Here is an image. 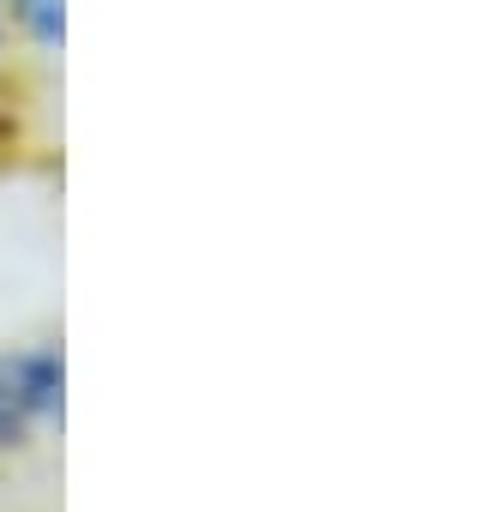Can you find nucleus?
Instances as JSON below:
<instances>
[{"label":"nucleus","mask_w":494,"mask_h":512,"mask_svg":"<svg viewBox=\"0 0 494 512\" xmlns=\"http://www.w3.org/2000/svg\"><path fill=\"white\" fill-rule=\"evenodd\" d=\"M67 422V344L25 338L0 350V458H25Z\"/></svg>","instance_id":"obj_1"},{"label":"nucleus","mask_w":494,"mask_h":512,"mask_svg":"<svg viewBox=\"0 0 494 512\" xmlns=\"http://www.w3.org/2000/svg\"><path fill=\"white\" fill-rule=\"evenodd\" d=\"M0 37L25 61L55 67L67 55V0H0Z\"/></svg>","instance_id":"obj_2"}]
</instances>
